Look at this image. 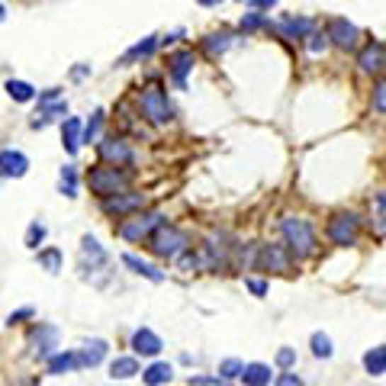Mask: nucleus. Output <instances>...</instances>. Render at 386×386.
<instances>
[{"label":"nucleus","mask_w":386,"mask_h":386,"mask_svg":"<svg viewBox=\"0 0 386 386\" xmlns=\"http://www.w3.org/2000/svg\"><path fill=\"white\" fill-rule=\"evenodd\" d=\"M358 64H361V71H367V74L383 71L386 68V45L383 42H367L358 55Z\"/></svg>","instance_id":"nucleus-12"},{"label":"nucleus","mask_w":386,"mask_h":386,"mask_svg":"<svg viewBox=\"0 0 386 386\" xmlns=\"http://www.w3.org/2000/svg\"><path fill=\"white\" fill-rule=\"evenodd\" d=\"M229 45H232V35H229V33H212V35H206V39H203V52H206L210 58L222 55Z\"/></svg>","instance_id":"nucleus-27"},{"label":"nucleus","mask_w":386,"mask_h":386,"mask_svg":"<svg viewBox=\"0 0 386 386\" xmlns=\"http://www.w3.org/2000/svg\"><path fill=\"white\" fill-rule=\"evenodd\" d=\"M45 242V225L42 222H33L26 232V248H39Z\"/></svg>","instance_id":"nucleus-35"},{"label":"nucleus","mask_w":386,"mask_h":386,"mask_svg":"<svg viewBox=\"0 0 386 386\" xmlns=\"http://www.w3.org/2000/svg\"><path fill=\"white\" fill-rule=\"evenodd\" d=\"M129 181H132V174L129 171H116V164H97V168L87 174V183H91V190L97 193L100 200L103 197H113V193H120V190L129 187Z\"/></svg>","instance_id":"nucleus-3"},{"label":"nucleus","mask_w":386,"mask_h":386,"mask_svg":"<svg viewBox=\"0 0 386 386\" xmlns=\"http://www.w3.org/2000/svg\"><path fill=\"white\" fill-rule=\"evenodd\" d=\"M290 248L287 245H261L258 248V264L264 267V271H274V274H283V271H290Z\"/></svg>","instance_id":"nucleus-11"},{"label":"nucleus","mask_w":386,"mask_h":386,"mask_svg":"<svg viewBox=\"0 0 386 386\" xmlns=\"http://www.w3.org/2000/svg\"><path fill=\"white\" fill-rule=\"evenodd\" d=\"M171 377H174V367L164 364V361H158V364H152L148 370H142V380H145V386H161V383H171Z\"/></svg>","instance_id":"nucleus-21"},{"label":"nucleus","mask_w":386,"mask_h":386,"mask_svg":"<svg viewBox=\"0 0 386 386\" xmlns=\"http://www.w3.org/2000/svg\"><path fill=\"white\" fill-rule=\"evenodd\" d=\"M23 319H33V309H29V306H23V309H16L13 316H10V325H16V322H23Z\"/></svg>","instance_id":"nucleus-44"},{"label":"nucleus","mask_w":386,"mask_h":386,"mask_svg":"<svg viewBox=\"0 0 386 386\" xmlns=\"http://www.w3.org/2000/svg\"><path fill=\"white\" fill-rule=\"evenodd\" d=\"M81 254H84V258H91V271H93V267H103L106 264V251L100 248L97 239H91V235H84V242H81Z\"/></svg>","instance_id":"nucleus-24"},{"label":"nucleus","mask_w":386,"mask_h":386,"mask_svg":"<svg viewBox=\"0 0 386 386\" xmlns=\"http://www.w3.org/2000/svg\"><path fill=\"white\" fill-rule=\"evenodd\" d=\"M331 351H335V348H331V338L325 335V331H316V335H312V354H316V358H331Z\"/></svg>","instance_id":"nucleus-33"},{"label":"nucleus","mask_w":386,"mask_h":386,"mask_svg":"<svg viewBox=\"0 0 386 386\" xmlns=\"http://www.w3.org/2000/svg\"><path fill=\"white\" fill-rule=\"evenodd\" d=\"M312 29H316V23L306 20V16H287V20L277 23V33H280L283 39H306Z\"/></svg>","instance_id":"nucleus-15"},{"label":"nucleus","mask_w":386,"mask_h":386,"mask_svg":"<svg viewBox=\"0 0 386 386\" xmlns=\"http://www.w3.org/2000/svg\"><path fill=\"white\" fill-rule=\"evenodd\" d=\"M364 370L370 373V377H383L386 373V348H370V351L364 354Z\"/></svg>","instance_id":"nucleus-22"},{"label":"nucleus","mask_w":386,"mask_h":386,"mask_svg":"<svg viewBox=\"0 0 386 386\" xmlns=\"http://www.w3.org/2000/svg\"><path fill=\"white\" fill-rule=\"evenodd\" d=\"M139 373V361L135 358H116L110 364V377L113 380H129V377H135Z\"/></svg>","instance_id":"nucleus-26"},{"label":"nucleus","mask_w":386,"mask_h":386,"mask_svg":"<svg viewBox=\"0 0 386 386\" xmlns=\"http://www.w3.org/2000/svg\"><path fill=\"white\" fill-rule=\"evenodd\" d=\"M81 142H84V126H81L77 116H71V120H64V126H62V145L68 154H74L77 148H81Z\"/></svg>","instance_id":"nucleus-17"},{"label":"nucleus","mask_w":386,"mask_h":386,"mask_svg":"<svg viewBox=\"0 0 386 386\" xmlns=\"http://www.w3.org/2000/svg\"><path fill=\"white\" fill-rule=\"evenodd\" d=\"M154 49H158V35H148V39H142V42H135L132 49L126 52V58H123V64H132V62H139V58H148Z\"/></svg>","instance_id":"nucleus-23"},{"label":"nucleus","mask_w":386,"mask_h":386,"mask_svg":"<svg viewBox=\"0 0 386 386\" xmlns=\"http://www.w3.org/2000/svg\"><path fill=\"white\" fill-rule=\"evenodd\" d=\"M280 232H283V245L290 248V254H293L296 261L316 254V232H312V225H309L306 219L287 216L280 222Z\"/></svg>","instance_id":"nucleus-1"},{"label":"nucleus","mask_w":386,"mask_h":386,"mask_svg":"<svg viewBox=\"0 0 386 386\" xmlns=\"http://www.w3.org/2000/svg\"><path fill=\"white\" fill-rule=\"evenodd\" d=\"M325 35H329V42H335L338 49H344V52L358 49V42H361V29L354 26V23H348L344 16H331Z\"/></svg>","instance_id":"nucleus-7"},{"label":"nucleus","mask_w":386,"mask_h":386,"mask_svg":"<svg viewBox=\"0 0 386 386\" xmlns=\"http://www.w3.org/2000/svg\"><path fill=\"white\" fill-rule=\"evenodd\" d=\"M145 206V197L135 193V190H120L113 197H103V212L106 216H132Z\"/></svg>","instance_id":"nucleus-8"},{"label":"nucleus","mask_w":386,"mask_h":386,"mask_svg":"<svg viewBox=\"0 0 386 386\" xmlns=\"http://www.w3.org/2000/svg\"><path fill=\"white\" fill-rule=\"evenodd\" d=\"M139 103H142V113H145V120L154 123V126H164V123L174 120V106H171L168 93H164L158 84L145 87V91H142V97H139Z\"/></svg>","instance_id":"nucleus-4"},{"label":"nucleus","mask_w":386,"mask_h":386,"mask_svg":"<svg viewBox=\"0 0 386 386\" xmlns=\"http://www.w3.org/2000/svg\"><path fill=\"white\" fill-rule=\"evenodd\" d=\"M123 264H126V267H132V274L145 277V280H152V283H161V280H164V274H161V271H158V267H152V264H148V261L135 258V254H123Z\"/></svg>","instance_id":"nucleus-19"},{"label":"nucleus","mask_w":386,"mask_h":386,"mask_svg":"<svg viewBox=\"0 0 386 386\" xmlns=\"http://www.w3.org/2000/svg\"><path fill=\"white\" fill-rule=\"evenodd\" d=\"M7 93L16 100V103H29V100H35V87L26 84V81H7Z\"/></svg>","instance_id":"nucleus-30"},{"label":"nucleus","mask_w":386,"mask_h":386,"mask_svg":"<svg viewBox=\"0 0 386 386\" xmlns=\"http://www.w3.org/2000/svg\"><path fill=\"white\" fill-rule=\"evenodd\" d=\"M62 113H68V103L64 100H58V103H42V113L33 120V129H39V126H49L55 116H62Z\"/></svg>","instance_id":"nucleus-28"},{"label":"nucleus","mask_w":386,"mask_h":386,"mask_svg":"<svg viewBox=\"0 0 386 386\" xmlns=\"http://www.w3.org/2000/svg\"><path fill=\"white\" fill-rule=\"evenodd\" d=\"M100 148V158H103L106 164H116V168H129L132 164V148H129L126 139H120V135H106L103 142H97Z\"/></svg>","instance_id":"nucleus-9"},{"label":"nucleus","mask_w":386,"mask_h":386,"mask_svg":"<svg viewBox=\"0 0 386 386\" xmlns=\"http://www.w3.org/2000/svg\"><path fill=\"white\" fill-rule=\"evenodd\" d=\"M4 16H7V10H4V4H0V23H4Z\"/></svg>","instance_id":"nucleus-48"},{"label":"nucleus","mask_w":386,"mask_h":386,"mask_svg":"<svg viewBox=\"0 0 386 386\" xmlns=\"http://www.w3.org/2000/svg\"><path fill=\"white\" fill-rule=\"evenodd\" d=\"M242 4H251L254 10H271V7H277L280 0H242Z\"/></svg>","instance_id":"nucleus-43"},{"label":"nucleus","mask_w":386,"mask_h":386,"mask_svg":"<svg viewBox=\"0 0 386 386\" xmlns=\"http://www.w3.org/2000/svg\"><path fill=\"white\" fill-rule=\"evenodd\" d=\"M29 171V158L16 148H4L0 152V177H23Z\"/></svg>","instance_id":"nucleus-14"},{"label":"nucleus","mask_w":386,"mask_h":386,"mask_svg":"<svg viewBox=\"0 0 386 386\" xmlns=\"http://www.w3.org/2000/svg\"><path fill=\"white\" fill-rule=\"evenodd\" d=\"M132 348H135V354H145V358H158L161 354V338L154 335L152 329H139L132 335Z\"/></svg>","instance_id":"nucleus-16"},{"label":"nucleus","mask_w":386,"mask_h":386,"mask_svg":"<svg viewBox=\"0 0 386 386\" xmlns=\"http://www.w3.org/2000/svg\"><path fill=\"white\" fill-rule=\"evenodd\" d=\"M35 261H39V267L49 271V274H58V271H62V251H58V248H45V251H39L35 254Z\"/></svg>","instance_id":"nucleus-29"},{"label":"nucleus","mask_w":386,"mask_h":386,"mask_svg":"<svg viewBox=\"0 0 386 386\" xmlns=\"http://www.w3.org/2000/svg\"><path fill=\"white\" fill-rule=\"evenodd\" d=\"M274 386H302V380L296 377V373H280V377L274 380Z\"/></svg>","instance_id":"nucleus-41"},{"label":"nucleus","mask_w":386,"mask_h":386,"mask_svg":"<svg viewBox=\"0 0 386 386\" xmlns=\"http://www.w3.org/2000/svg\"><path fill=\"white\" fill-rule=\"evenodd\" d=\"M58 97H62V91H58V87H49L45 93H39V106H42V103H55Z\"/></svg>","instance_id":"nucleus-42"},{"label":"nucleus","mask_w":386,"mask_h":386,"mask_svg":"<svg viewBox=\"0 0 386 386\" xmlns=\"http://www.w3.org/2000/svg\"><path fill=\"white\" fill-rule=\"evenodd\" d=\"M161 222H164L161 212H132V216L120 225V235L126 242H142V239L148 242V235H152Z\"/></svg>","instance_id":"nucleus-5"},{"label":"nucleus","mask_w":386,"mask_h":386,"mask_svg":"<svg viewBox=\"0 0 386 386\" xmlns=\"http://www.w3.org/2000/svg\"><path fill=\"white\" fill-rule=\"evenodd\" d=\"M242 380H245V386H271V383H274L271 367H264V364H245Z\"/></svg>","instance_id":"nucleus-20"},{"label":"nucleus","mask_w":386,"mask_h":386,"mask_svg":"<svg viewBox=\"0 0 386 386\" xmlns=\"http://www.w3.org/2000/svg\"><path fill=\"white\" fill-rule=\"evenodd\" d=\"M225 383L222 377H190V386H219Z\"/></svg>","instance_id":"nucleus-40"},{"label":"nucleus","mask_w":386,"mask_h":386,"mask_svg":"<svg viewBox=\"0 0 386 386\" xmlns=\"http://www.w3.org/2000/svg\"><path fill=\"white\" fill-rule=\"evenodd\" d=\"M377 206L386 212V190H383V193H380V197H377Z\"/></svg>","instance_id":"nucleus-46"},{"label":"nucleus","mask_w":386,"mask_h":386,"mask_svg":"<svg viewBox=\"0 0 386 386\" xmlns=\"http://www.w3.org/2000/svg\"><path fill=\"white\" fill-rule=\"evenodd\" d=\"M267 26V20L261 13H245L242 16V29H245V33H254V29H264Z\"/></svg>","instance_id":"nucleus-37"},{"label":"nucleus","mask_w":386,"mask_h":386,"mask_svg":"<svg viewBox=\"0 0 386 386\" xmlns=\"http://www.w3.org/2000/svg\"><path fill=\"white\" fill-rule=\"evenodd\" d=\"M103 358H106V341L103 338H93V341H87L77 351V367H97Z\"/></svg>","instance_id":"nucleus-18"},{"label":"nucleus","mask_w":386,"mask_h":386,"mask_svg":"<svg viewBox=\"0 0 386 386\" xmlns=\"http://www.w3.org/2000/svg\"><path fill=\"white\" fill-rule=\"evenodd\" d=\"M277 364H280V367H293L296 364V351H293V348H280V351H277Z\"/></svg>","instance_id":"nucleus-39"},{"label":"nucleus","mask_w":386,"mask_h":386,"mask_svg":"<svg viewBox=\"0 0 386 386\" xmlns=\"http://www.w3.org/2000/svg\"><path fill=\"white\" fill-rule=\"evenodd\" d=\"M77 367V354L74 351H58V354H52L49 358V373H68V370H74Z\"/></svg>","instance_id":"nucleus-25"},{"label":"nucleus","mask_w":386,"mask_h":386,"mask_svg":"<svg viewBox=\"0 0 386 386\" xmlns=\"http://www.w3.org/2000/svg\"><path fill=\"white\" fill-rule=\"evenodd\" d=\"M103 110H93V116L87 120V126H84V142L87 145H97V139H100V129H103Z\"/></svg>","instance_id":"nucleus-31"},{"label":"nucleus","mask_w":386,"mask_h":386,"mask_svg":"<svg viewBox=\"0 0 386 386\" xmlns=\"http://www.w3.org/2000/svg\"><path fill=\"white\" fill-rule=\"evenodd\" d=\"M373 110H377V113H386V77L373 84Z\"/></svg>","instance_id":"nucleus-36"},{"label":"nucleus","mask_w":386,"mask_h":386,"mask_svg":"<svg viewBox=\"0 0 386 386\" xmlns=\"http://www.w3.org/2000/svg\"><path fill=\"white\" fill-rule=\"evenodd\" d=\"M248 290H251L254 296H264L267 293V283L264 280H248Z\"/></svg>","instance_id":"nucleus-45"},{"label":"nucleus","mask_w":386,"mask_h":386,"mask_svg":"<svg viewBox=\"0 0 386 386\" xmlns=\"http://www.w3.org/2000/svg\"><path fill=\"white\" fill-rule=\"evenodd\" d=\"M55 348H58V329L55 325H35V329L29 331V351H33V358L49 361Z\"/></svg>","instance_id":"nucleus-10"},{"label":"nucleus","mask_w":386,"mask_h":386,"mask_svg":"<svg viewBox=\"0 0 386 386\" xmlns=\"http://www.w3.org/2000/svg\"><path fill=\"white\" fill-rule=\"evenodd\" d=\"M329 239L338 248H351L358 245V216L354 212H338L329 219Z\"/></svg>","instance_id":"nucleus-6"},{"label":"nucleus","mask_w":386,"mask_h":386,"mask_svg":"<svg viewBox=\"0 0 386 386\" xmlns=\"http://www.w3.org/2000/svg\"><path fill=\"white\" fill-rule=\"evenodd\" d=\"M306 39H309V52H316V55H319V52H325V45H329V35H325V33H316V29H312Z\"/></svg>","instance_id":"nucleus-38"},{"label":"nucleus","mask_w":386,"mask_h":386,"mask_svg":"<svg viewBox=\"0 0 386 386\" xmlns=\"http://www.w3.org/2000/svg\"><path fill=\"white\" fill-rule=\"evenodd\" d=\"M242 370H245V364H242L239 358H229V361L219 364V377H222V380H239Z\"/></svg>","instance_id":"nucleus-34"},{"label":"nucleus","mask_w":386,"mask_h":386,"mask_svg":"<svg viewBox=\"0 0 386 386\" xmlns=\"http://www.w3.org/2000/svg\"><path fill=\"white\" fill-rule=\"evenodd\" d=\"M62 193L71 200L77 197V168L74 164H64L62 168Z\"/></svg>","instance_id":"nucleus-32"},{"label":"nucleus","mask_w":386,"mask_h":386,"mask_svg":"<svg viewBox=\"0 0 386 386\" xmlns=\"http://www.w3.org/2000/svg\"><path fill=\"white\" fill-rule=\"evenodd\" d=\"M197 4H203V7H216V4H222V0H197Z\"/></svg>","instance_id":"nucleus-47"},{"label":"nucleus","mask_w":386,"mask_h":386,"mask_svg":"<svg viewBox=\"0 0 386 386\" xmlns=\"http://www.w3.org/2000/svg\"><path fill=\"white\" fill-rule=\"evenodd\" d=\"M168 71H171V81L183 91V87H187V74L193 71V52H187V49L174 52V55L168 58Z\"/></svg>","instance_id":"nucleus-13"},{"label":"nucleus","mask_w":386,"mask_h":386,"mask_svg":"<svg viewBox=\"0 0 386 386\" xmlns=\"http://www.w3.org/2000/svg\"><path fill=\"white\" fill-rule=\"evenodd\" d=\"M148 248H152V254H158V258H164V261H177L190 248V239H187V232L161 222L148 235Z\"/></svg>","instance_id":"nucleus-2"}]
</instances>
